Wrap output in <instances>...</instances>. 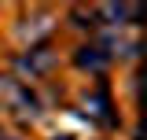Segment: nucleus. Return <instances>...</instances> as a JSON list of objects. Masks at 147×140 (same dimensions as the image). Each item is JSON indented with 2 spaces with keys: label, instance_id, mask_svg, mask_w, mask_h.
Returning a JSON list of instances; mask_svg holds the SVG:
<instances>
[{
  "label": "nucleus",
  "instance_id": "7ed1b4c3",
  "mask_svg": "<svg viewBox=\"0 0 147 140\" xmlns=\"http://www.w3.org/2000/svg\"><path fill=\"white\" fill-rule=\"evenodd\" d=\"M99 15L114 18V22H125V18H140V15H144V7H129V4H103V7H99Z\"/></svg>",
  "mask_w": 147,
  "mask_h": 140
},
{
  "label": "nucleus",
  "instance_id": "39448f33",
  "mask_svg": "<svg viewBox=\"0 0 147 140\" xmlns=\"http://www.w3.org/2000/svg\"><path fill=\"white\" fill-rule=\"evenodd\" d=\"M55 140H74V137H55Z\"/></svg>",
  "mask_w": 147,
  "mask_h": 140
},
{
  "label": "nucleus",
  "instance_id": "f257e3e1",
  "mask_svg": "<svg viewBox=\"0 0 147 140\" xmlns=\"http://www.w3.org/2000/svg\"><path fill=\"white\" fill-rule=\"evenodd\" d=\"M52 63H55V55L48 52V48H33L30 55H22V59H18V70H26V74H44Z\"/></svg>",
  "mask_w": 147,
  "mask_h": 140
},
{
  "label": "nucleus",
  "instance_id": "f03ea898",
  "mask_svg": "<svg viewBox=\"0 0 147 140\" xmlns=\"http://www.w3.org/2000/svg\"><path fill=\"white\" fill-rule=\"evenodd\" d=\"M88 111L99 118V122H107V125H114V114H110V100H107V92L99 88V92H92L88 96Z\"/></svg>",
  "mask_w": 147,
  "mask_h": 140
},
{
  "label": "nucleus",
  "instance_id": "20e7f679",
  "mask_svg": "<svg viewBox=\"0 0 147 140\" xmlns=\"http://www.w3.org/2000/svg\"><path fill=\"white\" fill-rule=\"evenodd\" d=\"M77 67H85V70H103V67H107L103 48H77Z\"/></svg>",
  "mask_w": 147,
  "mask_h": 140
}]
</instances>
